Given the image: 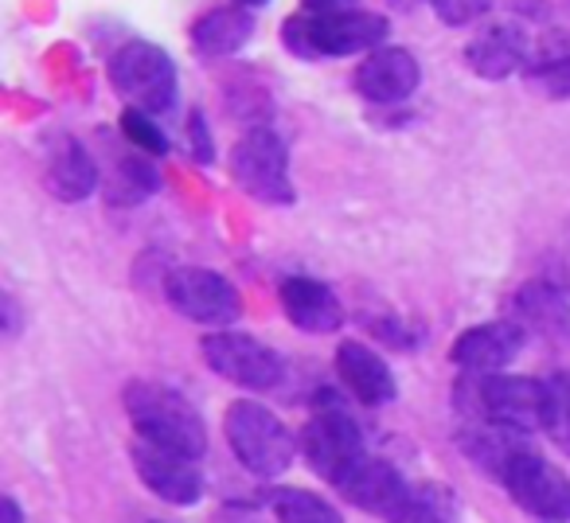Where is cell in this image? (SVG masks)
<instances>
[{"mask_svg": "<svg viewBox=\"0 0 570 523\" xmlns=\"http://www.w3.org/2000/svg\"><path fill=\"white\" fill-rule=\"evenodd\" d=\"M121 403H126V414L134 422L137 442H149L157 450L180 453V457L191 461L207 453V426L180 391L153 379H137L126 387Z\"/></svg>", "mask_w": 570, "mask_h": 523, "instance_id": "obj_1", "label": "cell"}, {"mask_svg": "<svg viewBox=\"0 0 570 523\" xmlns=\"http://www.w3.org/2000/svg\"><path fill=\"white\" fill-rule=\"evenodd\" d=\"M461 414L508 426L515 434H543L551 422V383L528 375H461Z\"/></svg>", "mask_w": 570, "mask_h": 523, "instance_id": "obj_2", "label": "cell"}, {"mask_svg": "<svg viewBox=\"0 0 570 523\" xmlns=\"http://www.w3.org/2000/svg\"><path fill=\"white\" fill-rule=\"evenodd\" d=\"M391 24L383 12L348 9V12H297L282 24V43L289 56L317 63V59H341V56H367L383 48Z\"/></svg>", "mask_w": 570, "mask_h": 523, "instance_id": "obj_3", "label": "cell"}, {"mask_svg": "<svg viewBox=\"0 0 570 523\" xmlns=\"http://www.w3.org/2000/svg\"><path fill=\"white\" fill-rule=\"evenodd\" d=\"M223 434H227V445L238 465L254 476H266V481L289 473L294 457L302 453V437L289 434V426L269 406L250 403V398H238V403L227 406Z\"/></svg>", "mask_w": 570, "mask_h": 523, "instance_id": "obj_4", "label": "cell"}, {"mask_svg": "<svg viewBox=\"0 0 570 523\" xmlns=\"http://www.w3.org/2000/svg\"><path fill=\"white\" fill-rule=\"evenodd\" d=\"M230 180L266 207H289L297 199L289 176V149L269 126H250L230 149Z\"/></svg>", "mask_w": 570, "mask_h": 523, "instance_id": "obj_5", "label": "cell"}, {"mask_svg": "<svg viewBox=\"0 0 570 523\" xmlns=\"http://www.w3.org/2000/svg\"><path fill=\"white\" fill-rule=\"evenodd\" d=\"M106 75L121 102L145 114H165L176 102V63L165 48L149 40L121 43L106 63Z\"/></svg>", "mask_w": 570, "mask_h": 523, "instance_id": "obj_6", "label": "cell"}, {"mask_svg": "<svg viewBox=\"0 0 570 523\" xmlns=\"http://www.w3.org/2000/svg\"><path fill=\"white\" fill-rule=\"evenodd\" d=\"M302 457L309 461L313 473L333 484V489L348 476V468L364 457V434H360L352 414L344 411L336 398H328V395L317 398L313 418L305 422V430H302Z\"/></svg>", "mask_w": 570, "mask_h": 523, "instance_id": "obj_7", "label": "cell"}, {"mask_svg": "<svg viewBox=\"0 0 570 523\" xmlns=\"http://www.w3.org/2000/svg\"><path fill=\"white\" fill-rule=\"evenodd\" d=\"M508 496L543 523H570V476L539 450L523 445L500 473Z\"/></svg>", "mask_w": 570, "mask_h": 523, "instance_id": "obj_8", "label": "cell"}, {"mask_svg": "<svg viewBox=\"0 0 570 523\" xmlns=\"http://www.w3.org/2000/svg\"><path fill=\"white\" fill-rule=\"evenodd\" d=\"M199 352H204V364L219 379L235 383L243 391H274L285 379V359L269 344L254 341V336L215 328L212 336H204Z\"/></svg>", "mask_w": 570, "mask_h": 523, "instance_id": "obj_9", "label": "cell"}, {"mask_svg": "<svg viewBox=\"0 0 570 523\" xmlns=\"http://www.w3.org/2000/svg\"><path fill=\"white\" fill-rule=\"evenodd\" d=\"M165 297L180 317L204 328H227L243 317V297L223 274L204 266H180L165 278Z\"/></svg>", "mask_w": 570, "mask_h": 523, "instance_id": "obj_10", "label": "cell"}, {"mask_svg": "<svg viewBox=\"0 0 570 523\" xmlns=\"http://www.w3.org/2000/svg\"><path fill=\"white\" fill-rule=\"evenodd\" d=\"M336 492H341L348 504H356L360 512L383 515V520H395L414 500V489L403 481V473H399L391 461L372 457V453H364V457L348 468V476L336 484Z\"/></svg>", "mask_w": 570, "mask_h": 523, "instance_id": "obj_11", "label": "cell"}, {"mask_svg": "<svg viewBox=\"0 0 570 523\" xmlns=\"http://www.w3.org/2000/svg\"><path fill=\"white\" fill-rule=\"evenodd\" d=\"M129 457H134V468L145 489L157 500H165V504L196 507L199 500H204V473H199L191 457L157 450V445H149V442H134Z\"/></svg>", "mask_w": 570, "mask_h": 523, "instance_id": "obj_12", "label": "cell"}, {"mask_svg": "<svg viewBox=\"0 0 570 523\" xmlns=\"http://www.w3.org/2000/svg\"><path fill=\"white\" fill-rule=\"evenodd\" d=\"M523 341H528V333H523L512 317L484 320V325L465 328V333L453 341L450 359H453V367H461L465 375H497L520 356Z\"/></svg>", "mask_w": 570, "mask_h": 523, "instance_id": "obj_13", "label": "cell"}, {"mask_svg": "<svg viewBox=\"0 0 570 523\" xmlns=\"http://www.w3.org/2000/svg\"><path fill=\"white\" fill-rule=\"evenodd\" d=\"M43 188L63 204H82L102 188L98 157L71 134H56L43 149Z\"/></svg>", "mask_w": 570, "mask_h": 523, "instance_id": "obj_14", "label": "cell"}, {"mask_svg": "<svg viewBox=\"0 0 570 523\" xmlns=\"http://www.w3.org/2000/svg\"><path fill=\"white\" fill-rule=\"evenodd\" d=\"M422 67L406 48H375L364 56V63L352 75V87L364 102L375 106H399L419 90Z\"/></svg>", "mask_w": 570, "mask_h": 523, "instance_id": "obj_15", "label": "cell"}, {"mask_svg": "<svg viewBox=\"0 0 570 523\" xmlns=\"http://www.w3.org/2000/svg\"><path fill=\"white\" fill-rule=\"evenodd\" d=\"M277 302H282L285 320L297 328V333L309 336H333L344 328V305L333 294V286L317 278H305V274H289L277 286Z\"/></svg>", "mask_w": 570, "mask_h": 523, "instance_id": "obj_16", "label": "cell"}, {"mask_svg": "<svg viewBox=\"0 0 570 523\" xmlns=\"http://www.w3.org/2000/svg\"><path fill=\"white\" fill-rule=\"evenodd\" d=\"M336 375H341L344 391L364 406H387L399 395L387 359L375 348H367L364 341H344L336 348Z\"/></svg>", "mask_w": 570, "mask_h": 523, "instance_id": "obj_17", "label": "cell"}, {"mask_svg": "<svg viewBox=\"0 0 570 523\" xmlns=\"http://www.w3.org/2000/svg\"><path fill=\"white\" fill-rule=\"evenodd\" d=\"M528 36L512 24H492L484 32H476L473 40L465 43V67L484 82H500L512 79L520 67H528Z\"/></svg>", "mask_w": 570, "mask_h": 523, "instance_id": "obj_18", "label": "cell"}, {"mask_svg": "<svg viewBox=\"0 0 570 523\" xmlns=\"http://www.w3.org/2000/svg\"><path fill=\"white\" fill-rule=\"evenodd\" d=\"M512 320L531 336H562L570 328V302L567 289L554 286L551 278H535L523 282L520 289L512 294Z\"/></svg>", "mask_w": 570, "mask_h": 523, "instance_id": "obj_19", "label": "cell"}, {"mask_svg": "<svg viewBox=\"0 0 570 523\" xmlns=\"http://www.w3.org/2000/svg\"><path fill=\"white\" fill-rule=\"evenodd\" d=\"M254 40V17L243 4H223V9H207L204 17L191 24V48L204 59H227L243 51Z\"/></svg>", "mask_w": 570, "mask_h": 523, "instance_id": "obj_20", "label": "cell"}, {"mask_svg": "<svg viewBox=\"0 0 570 523\" xmlns=\"http://www.w3.org/2000/svg\"><path fill=\"white\" fill-rule=\"evenodd\" d=\"M160 188V172H157V157L134 149L129 145L126 152H114L110 172L102 180V191L114 207H134L141 199H149L153 191Z\"/></svg>", "mask_w": 570, "mask_h": 523, "instance_id": "obj_21", "label": "cell"}, {"mask_svg": "<svg viewBox=\"0 0 570 523\" xmlns=\"http://www.w3.org/2000/svg\"><path fill=\"white\" fill-rule=\"evenodd\" d=\"M269 507H274L277 523H344V515L336 512L325 496L305 492V489L269 492Z\"/></svg>", "mask_w": 570, "mask_h": 523, "instance_id": "obj_22", "label": "cell"}, {"mask_svg": "<svg viewBox=\"0 0 570 523\" xmlns=\"http://www.w3.org/2000/svg\"><path fill=\"white\" fill-rule=\"evenodd\" d=\"M528 87H535L543 98L562 102L570 98V51H547L528 63Z\"/></svg>", "mask_w": 570, "mask_h": 523, "instance_id": "obj_23", "label": "cell"}, {"mask_svg": "<svg viewBox=\"0 0 570 523\" xmlns=\"http://www.w3.org/2000/svg\"><path fill=\"white\" fill-rule=\"evenodd\" d=\"M118 129L134 149L149 152V157H157V160L168 157V149H173L168 137H165V129L157 126V114H145V110H137V106H126V110H121Z\"/></svg>", "mask_w": 570, "mask_h": 523, "instance_id": "obj_24", "label": "cell"}, {"mask_svg": "<svg viewBox=\"0 0 570 523\" xmlns=\"http://www.w3.org/2000/svg\"><path fill=\"white\" fill-rule=\"evenodd\" d=\"M551 383V422H547V434L570 453V375H559Z\"/></svg>", "mask_w": 570, "mask_h": 523, "instance_id": "obj_25", "label": "cell"}, {"mask_svg": "<svg viewBox=\"0 0 570 523\" xmlns=\"http://www.w3.org/2000/svg\"><path fill=\"white\" fill-rule=\"evenodd\" d=\"M430 9L438 12L442 24L465 28V24H476V20L492 9V0H430Z\"/></svg>", "mask_w": 570, "mask_h": 523, "instance_id": "obj_26", "label": "cell"}, {"mask_svg": "<svg viewBox=\"0 0 570 523\" xmlns=\"http://www.w3.org/2000/svg\"><path fill=\"white\" fill-rule=\"evenodd\" d=\"M387 523H453V520H450V512L434 500V489H426V492H414L411 504Z\"/></svg>", "mask_w": 570, "mask_h": 523, "instance_id": "obj_27", "label": "cell"}, {"mask_svg": "<svg viewBox=\"0 0 570 523\" xmlns=\"http://www.w3.org/2000/svg\"><path fill=\"white\" fill-rule=\"evenodd\" d=\"M188 141H191V152H196L199 165H212V160H215L212 129H207V121H204V114H199V110H191V118H188Z\"/></svg>", "mask_w": 570, "mask_h": 523, "instance_id": "obj_28", "label": "cell"}, {"mask_svg": "<svg viewBox=\"0 0 570 523\" xmlns=\"http://www.w3.org/2000/svg\"><path fill=\"white\" fill-rule=\"evenodd\" d=\"M305 12H317V17H328V12H348L360 9V0H302Z\"/></svg>", "mask_w": 570, "mask_h": 523, "instance_id": "obj_29", "label": "cell"}, {"mask_svg": "<svg viewBox=\"0 0 570 523\" xmlns=\"http://www.w3.org/2000/svg\"><path fill=\"white\" fill-rule=\"evenodd\" d=\"M547 278H551L554 286H562L570 294V254H554L551 266H547Z\"/></svg>", "mask_w": 570, "mask_h": 523, "instance_id": "obj_30", "label": "cell"}, {"mask_svg": "<svg viewBox=\"0 0 570 523\" xmlns=\"http://www.w3.org/2000/svg\"><path fill=\"white\" fill-rule=\"evenodd\" d=\"M20 333V305H17V297H4V336H17Z\"/></svg>", "mask_w": 570, "mask_h": 523, "instance_id": "obj_31", "label": "cell"}, {"mask_svg": "<svg viewBox=\"0 0 570 523\" xmlns=\"http://www.w3.org/2000/svg\"><path fill=\"white\" fill-rule=\"evenodd\" d=\"M0 520H4V523H28V520H24V512H20V504H17L12 496L0 500Z\"/></svg>", "mask_w": 570, "mask_h": 523, "instance_id": "obj_32", "label": "cell"}, {"mask_svg": "<svg viewBox=\"0 0 570 523\" xmlns=\"http://www.w3.org/2000/svg\"><path fill=\"white\" fill-rule=\"evenodd\" d=\"M235 4H243V9H266L269 0H235Z\"/></svg>", "mask_w": 570, "mask_h": 523, "instance_id": "obj_33", "label": "cell"}, {"mask_svg": "<svg viewBox=\"0 0 570 523\" xmlns=\"http://www.w3.org/2000/svg\"><path fill=\"white\" fill-rule=\"evenodd\" d=\"M391 4H395V9H414V0H391Z\"/></svg>", "mask_w": 570, "mask_h": 523, "instance_id": "obj_34", "label": "cell"}, {"mask_svg": "<svg viewBox=\"0 0 570 523\" xmlns=\"http://www.w3.org/2000/svg\"><path fill=\"white\" fill-rule=\"evenodd\" d=\"M153 523H165V520H153Z\"/></svg>", "mask_w": 570, "mask_h": 523, "instance_id": "obj_35", "label": "cell"}]
</instances>
